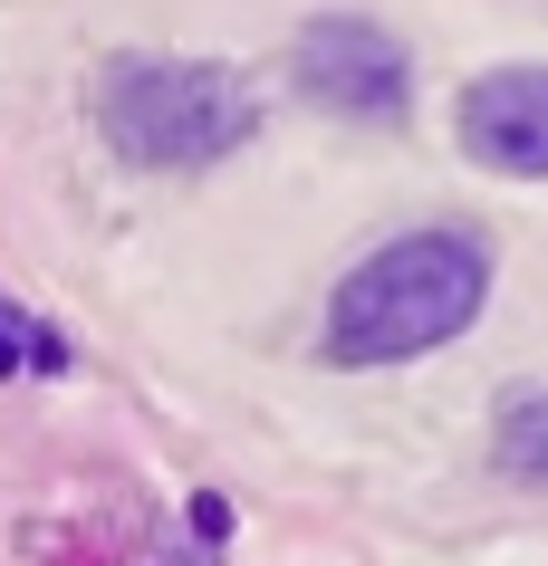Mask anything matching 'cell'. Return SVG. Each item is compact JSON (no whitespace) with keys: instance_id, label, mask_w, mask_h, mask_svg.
<instances>
[{"instance_id":"1","label":"cell","mask_w":548,"mask_h":566,"mask_svg":"<svg viewBox=\"0 0 548 566\" xmlns=\"http://www.w3.org/2000/svg\"><path fill=\"white\" fill-rule=\"evenodd\" d=\"M490 298V250L472 231H404L365 250L328 298V365H404L453 346Z\"/></svg>"},{"instance_id":"2","label":"cell","mask_w":548,"mask_h":566,"mask_svg":"<svg viewBox=\"0 0 548 566\" xmlns=\"http://www.w3.org/2000/svg\"><path fill=\"white\" fill-rule=\"evenodd\" d=\"M96 125H106V145L125 164H145V174H203L221 164L231 145H250V87L231 67L213 59H116L106 67V87H96Z\"/></svg>"},{"instance_id":"3","label":"cell","mask_w":548,"mask_h":566,"mask_svg":"<svg viewBox=\"0 0 548 566\" xmlns=\"http://www.w3.org/2000/svg\"><path fill=\"white\" fill-rule=\"evenodd\" d=\"M289 77H299L308 106L356 116V125H395L404 96H414V67H404L395 30H375V20H308L299 49H289Z\"/></svg>"},{"instance_id":"4","label":"cell","mask_w":548,"mask_h":566,"mask_svg":"<svg viewBox=\"0 0 548 566\" xmlns=\"http://www.w3.org/2000/svg\"><path fill=\"white\" fill-rule=\"evenodd\" d=\"M453 135L482 174L548 182V67H490L453 106Z\"/></svg>"},{"instance_id":"5","label":"cell","mask_w":548,"mask_h":566,"mask_svg":"<svg viewBox=\"0 0 548 566\" xmlns=\"http://www.w3.org/2000/svg\"><path fill=\"white\" fill-rule=\"evenodd\" d=\"M490 451H500V471H510V480L548 490V394H519L510 413H500V432H490Z\"/></svg>"},{"instance_id":"6","label":"cell","mask_w":548,"mask_h":566,"mask_svg":"<svg viewBox=\"0 0 548 566\" xmlns=\"http://www.w3.org/2000/svg\"><path fill=\"white\" fill-rule=\"evenodd\" d=\"M20 365H39V375H59L68 365V346L49 327H30L20 307H0V375H20Z\"/></svg>"},{"instance_id":"7","label":"cell","mask_w":548,"mask_h":566,"mask_svg":"<svg viewBox=\"0 0 548 566\" xmlns=\"http://www.w3.org/2000/svg\"><path fill=\"white\" fill-rule=\"evenodd\" d=\"M154 566H203V557H154Z\"/></svg>"}]
</instances>
